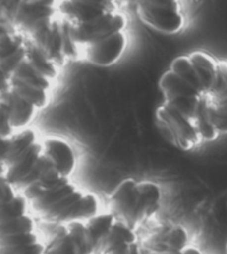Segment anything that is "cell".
Instances as JSON below:
<instances>
[{"instance_id": "obj_1", "label": "cell", "mask_w": 227, "mask_h": 254, "mask_svg": "<svg viewBox=\"0 0 227 254\" xmlns=\"http://www.w3.org/2000/svg\"><path fill=\"white\" fill-rule=\"evenodd\" d=\"M76 149L60 136L27 127L0 138V175L19 193L35 217L54 226L86 220L102 212L96 194L74 180Z\"/></svg>"}, {"instance_id": "obj_2", "label": "cell", "mask_w": 227, "mask_h": 254, "mask_svg": "<svg viewBox=\"0 0 227 254\" xmlns=\"http://www.w3.org/2000/svg\"><path fill=\"white\" fill-rule=\"evenodd\" d=\"M0 253L46 254L34 213L0 175Z\"/></svg>"}, {"instance_id": "obj_3", "label": "cell", "mask_w": 227, "mask_h": 254, "mask_svg": "<svg viewBox=\"0 0 227 254\" xmlns=\"http://www.w3.org/2000/svg\"><path fill=\"white\" fill-rule=\"evenodd\" d=\"M162 206L161 185L153 181L126 179L111 193L107 212L117 223L137 233L140 228L155 219Z\"/></svg>"}, {"instance_id": "obj_4", "label": "cell", "mask_w": 227, "mask_h": 254, "mask_svg": "<svg viewBox=\"0 0 227 254\" xmlns=\"http://www.w3.org/2000/svg\"><path fill=\"white\" fill-rule=\"evenodd\" d=\"M118 228L108 212L56 225L45 241L46 254H102Z\"/></svg>"}, {"instance_id": "obj_5", "label": "cell", "mask_w": 227, "mask_h": 254, "mask_svg": "<svg viewBox=\"0 0 227 254\" xmlns=\"http://www.w3.org/2000/svg\"><path fill=\"white\" fill-rule=\"evenodd\" d=\"M61 22L66 60L67 62H78L81 49L118 31L126 30L128 20L121 9H118L87 20L65 21L61 19Z\"/></svg>"}, {"instance_id": "obj_6", "label": "cell", "mask_w": 227, "mask_h": 254, "mask_svg": "<svg viewBox=\"0 0 227 254\" xmlns=\"http://www.w3.org/2000/svg\"><path fill=\"white\" fill-rule=\"evenodd\" d=\"M137 254H205L194 246L184 226L160 222L138 237Z\"/></svg>"}, {"instance_id": "obj_7", "label": "cell", "mask_w": 227, "mask_h": 254, "mask_svg": "<svg viewBox=\"0 0 227 254\" xmlns=\"http://www.w3.org/2000/svg\"><path fill=\"white\" fill-rule=\"evenodd\" d=\"M56 84L31 69L24 58L9 78L7 92L42 112L52 103Z\"/></svg>"}, {"instance_id": "obj_8", "label": "cell", "mask_w": 227, "mask_h": 254, "mask_svg": "<svg viewBox=\"0 0 227 254\" xmlns=\"http://www.w3.org/2000/svg\"><path fill=\"white\" fill-rule=\"evenodd\" d=\"M136 12L145 25L160 33L174 35L185 26L180 0H133Z\"/></svg>"}, {"instance_id": "obj_9", "label": "cell", "mask_w": 227, "mask_h": 254, "mask_svg": "<svg viewBox=\"0 0 227 254\" xmlns=\"http://www.w3.org/2000/svg\"><path fill=\"white\" fill-rule=\"evenodd\" d=\"M24 36L46 60L60 69L65 67L62 22L58 15L38 22Z\"/></svg>"}, {"instance_id": "obj_10", "label": "cell", "mask_w": 227, "mask_h": 254, "mask_svg": "<svg viewBox=\"0 0 227 254\" xmlns=\"http://www.w3.org/2000/svg\"><path fill=\"white\" fill-rule=\"evenodd\" d=\"M128 45L126 30L118 31L97 43L84 47L79 52L78 61L87 62L98 67H110L120 61Z\"/></svg>"}, {"instance_id": "obj_11", "label": "cell", "mask_w": 227, "mask_h": 254, "mask_svg": "<svg viewBox=\"0 0 227 254\" xmlns=\"http://www.w3.org/2000/svg\"><path fill=\"white\" fill-rule=\"evenodd\" d=\"M25 62L31 69L35 70L40 76L54 81V83H57L58 81L59 75H60L61 70L60 68L54 65V64L49 62L48 60H46V58H45L27 39Z\"/></svg>"}, {"instance_id": "obj_12", "label": "cell", "mask_w": 227, "mask_h": 254, "mask_svg": "<svg viewBox=\"0 0 227 254\" xmlns=\"http://www.w3.org/2000/svg\"><path fill=\"white\" fill-rule=\"evenodd\" d=\"M170 69L171 71H174L175 74L178 77H180L181 79H184L187 81V83L192 84L193 86H195V87L202 89L203 92H205L206 94L211 93L204 87V85L201 83V80H199L188 55H180L178 57H176L175 60L171 62Z\"/></svg>"}, {"instance_id": "obj_13", "label": "cell", "mask_w": 227, "mask_h": 254, "mask_svg": "<svg viewBox=\"0 0 227 254\" xmlns=\"http://www.w3.org/2000/svg\"><path fill=\"white\" fill-rule=\"evenodd\" d=\"M27 0H0V27L15 30L20 10Z\"/></svg>"}, {"instance_id": "obj_14", "label": "cell", "mask_w": 227, "mask_h": 254, "mask_svg": "<svg viewBox=\"0 0 227 254\" xmlns=\"http://www.w3.org/2000/svg\"><path fill=\"white\" fill-rule=\"evenodd\" d=\"M0 254H1V253H0Z\"/></svg>"}]
</instances>
